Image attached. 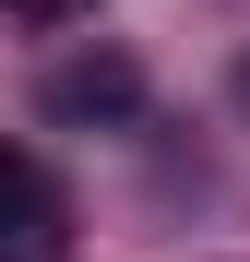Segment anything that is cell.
I'll list each match as a JSON object with an SVG mask.
<instances>
[{"instance_id":"cell-1","label":"cell","mask_w":250,"mask_h":262,"mask_svg":"<svg viewBox=\"0 0 250 262\" xmlns=\"http://www.w3.org/2000/svg\"><path fill=\"white\" fill-rule=\"evenodd\" d=\"M36 119H60V131H143V60H119V48L48 60V83H36Z\"/></svg>"},{"instance_id":"cell-2","label":"cell","mask_w":250,"mask_h":262,"mask_svg":"<svg viewBox=\"0 0 250 262\" xmlns=\"http://www.w3.org/2000/svg\"><path fill=\"white\" fill-rule=\"evenodd\" d=\"M72 250V203H60V179H48V155H12V227H0V262H60Z\"/></svg>"},{"instance_id":"cell-3","label":"cell","mask_w":250,"mask_h":262,"mask_svg":"<svg viewBox=\"0 0 250 262\" xmlns=\"http://www.w3.org/2000/svg\"><path fill=\"white\" fill-rule=\"evenodd\" d=\"M12 24H24V36H48V24H96V0H12Z\"/></svg>"},{"instance_id":"cell-4","label":"cell","mask_w":250,"mask_h":262,"mask_svg":"<svg viewBox=\"0 0 250 262\" xmlns=\"http://www.w3.org/2000/svg\"><path fill=\"white\" fill-rule=\"evenodd\" d=\"M226 107H238V119H250V60H238V72H226Z\"/></svg>"}]
</instances>
